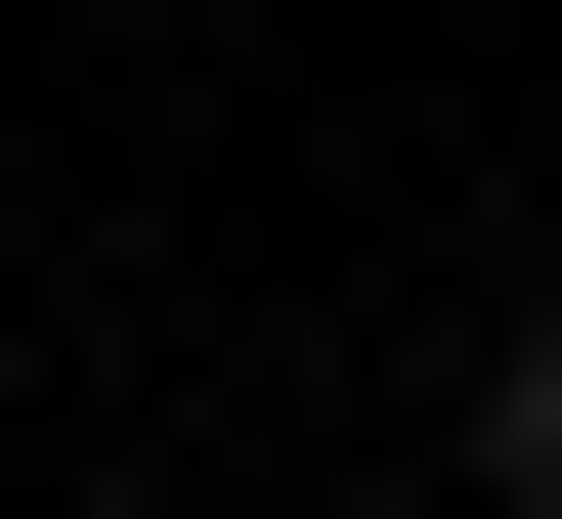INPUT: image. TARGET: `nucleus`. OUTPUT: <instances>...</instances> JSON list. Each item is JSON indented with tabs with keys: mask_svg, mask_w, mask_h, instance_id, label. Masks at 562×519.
I'll return each instance as SVG.
<instances>
[{
	"mask_svg": "<svg viewBox=\"0 0 562 519\" xmlns=\"http://www.w3.org/2000/svg\"><path fill=\"white\" fill-rule=\"evenodd\" d=\"M476 519H562V347H476Z\"/></svg>",
	"mask_w": 562,
	"mask_h": 519,
	"instance_id": "f257e3e1",
	"label": "nucleus"
}]
</instances>
